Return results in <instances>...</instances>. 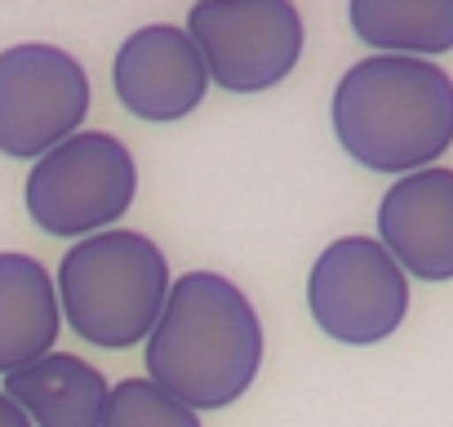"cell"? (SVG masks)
<instances>
[{"instance_id": "11", "label": "cell", "mask_w": 453, "mask_h": 427, "mask_svg": "<svg viewBox=\"0 0 453 427\" xmlns=\"http://www.w3.org/2000/svg\"><path fill=\"white\" fill-rule=\"evenodd\" d=\"M58 334L63 307L54 272L23 250H0V378L50 356Z\"/></svg>"}, {"instance_id": "10", "label": "cell", "mask_w": 453, "mask_h": 427, "mask_svg": "<svg viewBox=\"0 0 453 427\" xmlns=\"http://www.w3.org/2000/svg\"><path fill=\"white\" fill-rule=\"evenodd\" d=\"M0 392L32 418V427H98L111 383L94 361L54 347L50 356L5 374Z\"/></svg>"}, {"instance_id": "1", "label": "cell", "mask_w": 453, "mask_h": 427, "mask_svg": "<svg viewBox=\"0 0 453 427\" xmlns=\"http://www.w3.org/2000/svg\"><path fill=\"white\" fill-rule=\"evenodd\" d=\"M267 356L254 299L222 272H182L142 343L147 378L196 414L236 405Z\"/></svg>"}, {"instance_id": "3", "label": "cell", "mask_w": 453, "mask_h": 427, "mask_svg": "<svg viewBox=\"0 0 453 427\" xmlns=\"http://www.w3.org/2000/svg\"><path fill=\"white\" fill-rule=\"evenodd\" d=\"M165 250L134 228H111L63 250L54 272L63 325L103 352H125L147 343L169 299Z\"/></svg>"}, {"instance_id": "2", "label": "cell", "mask_w": 453, "mask_h": 427, "mask_svg": "<svg viewBox=\"0 0 453 427\" xmlns=\"http://www.w3.org/2000/svg\"><path fill=\"white\" fill-rule=\"evenodd\" d=\"M329 125L360 169L387 178L431 169L453 147V76L431 58L369 54L338 76Z\"/></svg>"}, {"instance_id": "8", "label": "cell", "mask_w": 453, "mask_h": 427, "mask_svg": "<svg viewBox=\"0 0 453 427\" xmlns=\"http://www.w3.org/2000/svg\"><path fill=\"white\" fill-rule=\"evenodd\" d=\"M111 89L129 116L169 125V120H187L204 103L209 72L187 27L147 23L120 41L111 58Z\"/></svg>"}, {"instance_id": "13", "label": "cell", "mask_w": 453, "mask_h": 427, "mask_svg": "<svg viewBox=\"0 0 453 427\" xmlns=\"http://www.w3.org/2000/svg\"><path fill=\"white\" fill-rule=\"evenodd\" d=\"M98 427H204L196 409L173 400L165 387H156L147 374L142 378H120L111 383L107 409Z\"/></svg>"}, {"instance_id": "5", "label": "cell", "mask_w": 453, "mask_h": 427, "mask_svg": "<svg viewBox=\"0 0 453 427\" xmlns=\"http://www.w3.org/2000/svg\"><path fill=\"white\" fill-rule=\"evenodd\" d=\"M209 85L226 94H267L303 58L307 27L294 0H200L187 14Z\"/></svg>"}, {"instance_id": "4", "label": "cell", "mask_w": 453, "mask_h": 427, "mask_svg": "<svg viewBox=\"0 0 453 427\" xmlns=\"http://www.w3.org/2000/svg\"><path fill=\"white\" fill-rule=\"evenodd\" d=\"M138 196V160L107 129H81L41 160L23 182L27 219L58 241H85L120 228Z\"/></svg>"}, {"instance_id": "12", "label": "cell", "mask_w": 453, "mask_h": 427, "mask_svg": "<svg viewBox=\"0 0 453 427\" xmlns=\"http://www.w3.org/2000/svg\"><path fill=\"white\" fill-rule=\"evenodd\" d=\"M347 23L373 54L435 63L453 50V0H351Z\"/></svg>"}, {"instance_id": "9", "label": "cell", "mask_w": 453, "mask_h": 427, "mask_svg": "<svg viewBox=\"0 0 453 427\" xmlns=\"http://www.w3.org/2000/svg\"><path fill=\"white\" fill-rule=\"evenodd\" d=\"M378 245L400 263L409 281H453V169L431 165L391 187L378 200Z\"/></svg>"}, {"instance_id": "7", "label": "cell", "mask_w": 453, "mask_h": 427, "mask_svg": "<svg viewBox=\"0 0 453 427\" xmlns=\"http://www.w3.org/2000/svg\"><path fill=\"white\" fill-rule=\"evenodd\" d=\"M94 89L76 54L50 41L0 50V156L41 160L85 129Z\"/></svg>"}, {"instance_id": "6", "label": "cell", "mask_w": 453, "mask_h": 427, "mask_svg": "<svg viewBox=\"0 0 453 427\" xmlns=\"http://www.w3.org/2000/svg\"><path fill=\"white\" fill-rule=\"evenodd\" d=\"M413 281L378 245V237L329 241L307 272V312L316 330L342 347H373L409 316Z\"/></svg>"}, {"instance_id": "14", "label": "cell", "mask_w": 453, "mask_h": 427, "mask_svg": "<svg viewBox=\"0 0 453 427\" xmlns=\"http://www.w3.org/2000/svg\"><path fill=\"white\" fill-rule=\"evenodd\" d=\"M0 427H32V418H27L5 392H0Z\"/></svg>"}]
</instances>
